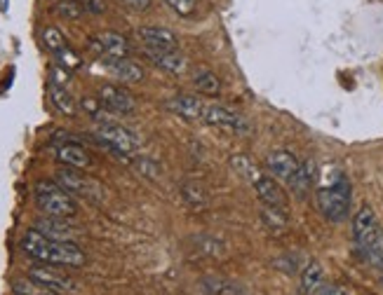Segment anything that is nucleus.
<instances>
[{
    "label": "nucleus",
    "instance_id": "nucleus-1",
    "mask_svg": "<svg viewBox=\"0 0 383 295\" xmlns=\"http://www.w3.org/2000/svg\"><path fill=\"white\" fill-rule=\"evenodd\" d=\"M22 251L38 263L54 267H83L87 263V256L75 242H59L36 228L26 230V235L22 237Z\"/></svg>",
    "mask_w": 383,
    "mask_h": 295
},
{
    "label": "nucleus",
    "instance_id": "nucleus-2",
    "mask_svg": "<svg viewBox=\"0 0 383 295\" xmlns=\"http://www.w3.org/2000/svg\"><path fill=\"white\" fill-rule=\"evenodd\" d=\"M353 244L362 263L383 270V228L372 207H360L353 218Z\"/></svg>",
    "mask_w": 383,
    "mask_h": 295
},
{
    "label": "nucleus",
    "instance_id": "nucleus-3",
    "mask_svg": "<svg viewBox=\"0 0 383 295\" xmlns=\"http://www.w3.org/2000/svg\"><path fill=\"white\" fill-rule=\"evenodd\" d=\"M316 202L318 209L327 221L341 223L346 221L351 214V204H353V190L346 176H339L332 185H323L316 192Z\"/></svg>",
    "mask_w": 383,
    "mask_h": 295
},
{
    "label": "nucleus",
    "instance_id": "nucleus-4",
    "mask_svg": "<svg viewBox=\"0 0 383 295\" xmlns=\"http://www.w3.org/2000/svg\"><path fill=\"white\" fill-rule=\"evenodd\" d=\"M33 197H36V207L43 211L45 216L73 218L78 214V202H75V197L54 181H38L36 190H33Z\"/></svg>",
    "mask_w": 383,
    "mask_h": 295
},
{
    "label": "nucleus",
    "instance_id": "nucleus-5",
    "mask_svg": "<svg viewBox=\"0 0 383 295\" xmlns=\"http://www.w3.org/2000/svg\"><path fill=\"white\" fill-rule=\"evenodd\" d=\"M94 139L104 148L111 150L113 155L122 157V160H129V155H134L139 150V139L129 129L120 127L113 120L94 122Z\"/></svg>",
    "mask_w": 383,
    "mask_h": 295
},
{
    "label": "nucleus",
    "instance_id": "nucleus-6",
    "mask_svg": "<svg viewBox=\"0 0 383 295\" xmlns=\"http://www.w3.org/2000/svg\"><path fill=\"white\" fill-rule=\"evenodd\" d=\"M57 183L66 192L78 195V197L90 200V202H101V197H104V185L97 183L94 178H90L87 174H80V171L71 169V167H61L57 171Z\"/></svg>",
    "mask_w": 383,
    "mask_h": 295
},
{
    "label": "nucleus",
    "instance_id": "nucleus-7",
    "mask_svg": "<svg viewBox=\"0 0 383 295\" xmlns=\"http://www.w3.org/2000/svg\"><path fill=\"white\" fill-rule=\"evenodd\" d=\"M29 277L36 281V284L45 286L47 291L52 293H59V295H75L80 293L78 284L68 277V274H64L59 270V267L54 265H36L29 270Z\"/></svg>",
    "mask_w": 383,
    "mask_h": 295
},
{
    "label": "nucleus",
    "instance_id": "nucleus-8",
    "mask_svg": "<svg viewBox=\"0 0 383 295\" xmlns=\"http://www.w3.org/2000/svg\"><path fill=\"white\" fill-rule=\"evenodd\" d=\"M202 122L223 129V132H231V134H249V122L245 120L240 113L231 111L228 106H221V104L205 106Z\"/></svg>",
    "mask_w": 383,
    "mask_h": 295
},
{
    "label": "nucleus",
    "instance_id": "nucleus-9",
    "mask_svg": "<svg viewBox=\"0 0 383 295\" xmlns=\"http://www.w3.org/2000/svg\"><path fill=\"white\" fill-rule=\"evenodd\" d=\"M90 50L99 59H125L129 57V43L125 36L115 31H104L90 38Z\"/></svg>",
    "mask_w": 383,
    "mask_h": 295
},
{
    "label": "nucleus",
    "instance_id": "nucleus-10",
    "mask_svg": "<svg viewBox=\"0 0 383 295\" xmlns=\"http://www.w3.org/2000/svg\"><path fill=\"white\" fill-rule=\"evenodd\" d=\"M97 96L101 104L106 106V111L113 115H134V111H136L134 96L120 85H101Z\"/></svg>",
    "mask_w": 383,
    "mask_h": 295
},
{
    "label": "nucleus",
    "instance_id": "nucleus-11",
    "mask_svg": "<svg viewBox=\"0 0 383 295\" xmlns=\"http://www.w3.org/2000/svg\"><path fill=\"white\" fill-rule=\"evenodd\" d=\"M136 38L143 50H179V38L165 26H139Z\"/></svg>",
    "mask_w": 383,
    "mask_h": 295
},
{
    "label": "nucleus",
    "instance_id": "nucleus-12",
    "mask_svg": "<svg viewBox=\"0 0 383 295\" xmlns=\"http://www.w3.org/2000/svg\"><path fill=\"white\" fill-rule=\"evenodd\" d=\"M54 157L57 162H61L64 167L71 169H90L92 167V157L87 153V148L80 141L75 139H66L54 146Z\"/></svg>",
    "mask_w": 383,
    "mask_h": 295
},
{
    "label": "nucleus",
    "instance_id": "nucleus-13",
    "mask_svg": "<svg viewBox=\"0 0 383 295\" xmlns=\"http://www.w3.org/2000/svg\"><path fill=\"white\" fill-rule=\"evenodd\" d=\"M301 167V162L294 157L290 150H273L266 157V171H268V176L278 178V181H290V178L297 174Z\"/></svg>",
    "mask_w": 383,
    "mask_h": 295
},
{
    "label": "nucleus",
    "instance_id": "nucleus-14",
    "mask_svg": "<svg viewBox=\"0 0 383 295\" xmlns=\"http://www.w3.org/2000/svg\"><path fill=\"white\" fill-rule=\"evenodd\" d=\"M143 54L150 64L169 75H183L188 68V61L179 50H143Z\"/></svg>",
    "mask_w": 383,
    "mask_h": 295
},
{
    "label": "nucleus",
    "instance_id": "nucleus-15",
    "mask_svg": "<svg viewBox=\"0 0 383 295\" xmlns=\"http://www.w3.org/2000/svg\"><path fill=\"white\" fill-rule=\"evenodd\" d=\"M205 106H207V101L197 99V96H190V94H176L172 99L165 101L167 111L179 115L183 120H202Z\"/></svg>",
    "mask_w": 383,
    "mask_h": 295
},
{
    "label": "nucleus",
    "instance_id": "nucleus-16",
    "mask_svg": "<svg viewBox=\"0 0 383 295\" xmlns=\"http://www.w3.org/2000/svg\"><path fill=\"white\" fill-rule=\"evenodd\" d=\"M252 185H254L257 197L261 200V204H268V207H275L283 211H287V207H290V204H287V197H285V190L275 183L273 176L261 174Z\"/></svg>",
    "mask_w": 383,
    "mask_h": 295
},
{
    "label": "nucleus",
    "instance_id": "nucleus-17",
    "mask_svg": "<svg viewBox=\"0 0 383 295\" xmlns=\"http://www.w3.org/2000/svg\"><path fill=\"white\" fill-rule=\"evenodd\" d=\"M99 64L104 66L113 78H118L120 82H129V85H134V82L143 80V68L139 64H134V61H129L127 57L125 59H99Z\"/></svg>",
    "mask_w": 383,
    "mask_h": 295
},
{
    "label": "nucleus",
    "instance_id": "nucleus-18",
    "mask_svg": "<svg viewBox=\"0 0 383 295\" xmlns=\"http://www.w3.org/2000/svg\"><path fill=\"white\" fill-rule=\"evenodd\" d=\"M36 230L52 239H59V242H75V237H78V230L71 223H66V218H40L36 223Z\"/></svg>",
    "mask_w": 383,
    "mask_h": 295
},
{
    "label": "nucleus",
    "instance_id": "nucleus-19",
    "mask_svg": "<svg viewBox=\"0 0 383 295\" xmlns=\"http://www.w3.org/2000/svg\"><path fill=\"white\" fill-rule=\"evenodd\" d=\"M318 178V167L313 160H306L304 164L299 167V171L294 174L290 181H287V188H290L294 195L299 197V200H304L306 195H309V190L313 188V183H316Z\"/></svg>",
    "mask_w": 383,
    "mask_h": 295
},
{
    "label": "nucleus",
    "instance_id": "nucleus-20",
    "mask_svg": "<svg viewBox=\"0 0 383 295\" xmlns=\"http://www.w3.org/2000/svg\"><path fill=\"white\" fill-rule=\"evenodd\" d=\"M47 92H50V101L52 106L57 108L59 113L68 115V118H73L75 111H78V104H75V99L71 96V92H68V87H61V85H52L47 87Z\"/></svg>",
    "mask_w": 383,
    "mask_h": 295
},
{
    "label": "nucleus",
    "instance_id": "nucleus-21",
    "mask_svg": "<svg viewBox=\"0 0 383 295\" xmlns=\"http://www.w3.org/2000/svg\"><path fill=\"white\" fill-rule=\"evenodd\" d=\"M193 87L200 92L202 96H219L221 94V82L212 71L207 68H197L193 75Z\"/></svg>",
    "mask_w": 383,
    "mask_h": 295
},
{
    "label": "nucleus",
    "instance_id": "nucleus-22",
    "mask_svg": "<svg viewBox=\"0 0 383 295\" xmlns=\"http://www.w3.org/2000/svg\"><path fill=\"white\" fill-rule=\"evenodd\" d=\"M325 281V272H323V265L320 263H316V260H313V263H309L304 267V270H301V293L304 295H313V291H316V288L323 284Z\"/></svg>",
    "mask_w": 383,
    "mask_h": 295
},
{
    "label": "nucleus",
    "instance_id": "nucleus-23",
    "mask_svg": "<svg viewBox=\"0 0 383 295\" xmlns=\"http://www.w3.org/2000/svg\"><path fill=\"white\" fill-rule=\"evenodd\" d=\"M205 291H209L212 295H249L245 291L242 284H238V281H228V279H205L202 281Z\"/></svg>",
    "mask_w": 383,
    "mask_h": 295
},
{
    "label": "nucleus",
    "instance_id": "nucleus-24",
    "mask_svg": "<svg viewBox=\"0 0 383 295\" xmlns=\"http://www.w3.org/2000/svg\"><path fill=\"white\" fill-rule=\"evenodd\" d=\"M261 221L268 230L273 232H285L287 230V211L261 204Z\"/></svg>",
    "mask_w": 383,
    "mask_h": 295
},
{
    "label": "nucleus",
    "instance_id": "nucleus-25",
    "mask_svg": "<svg viewBox=\"0 0 383 295\" xmlns=\"http://www.w3.org/2000/svg\"><path fill=\"white\" fill-rule=\"evenodd\" d=\"M43 45H45V50L52 54V57H54V54H59L64 47H68L64 33H61L57 26H47V29L43 31Z\"/></svg>",
    "mask_w": 383,
    "mask_h": 295
},
{
    "label": "nucleus",
    "instance_id": "nucleus-26",
    "mask_svg": "<svg viewBox=\"0 0 383 295\" xmlns=\"http://www.w3.org/2000/svg\"><path fill=\"white\" fill-rule=\"evenodd\" d=\"M231 167H233L238 174L247 178L249 183H254L259 176H261V171L257 169V164L249 160V157H245V155H233L231 157Z\"/></svg>",
    "mask_w": 383,
    "mask_h": 295
},
{
    "label": "nucleus",
    "instance_id": "nucleus-27",
    "mask_svg": "<svg viewBox=\"0 0 383 295\" xmlns=\"http://www.w3.org/2000/svg\"><path fill=\"white\" fill-rule=\"evenodd\" d=\"M80 108L90 115V118L94 120V122H104V120H108L106 115H108V111H106V106L101 104L99 101V96H83L80 99Z\"/></svg>",
    "mask_w": 383,
    "mask_h": 295
},
{
    "label": "nucleus",
    "instance_id": "nucleus-28",
    "mask_svg": "<svg viewBox=\"0 0 383 295\" xmlns=\"http://www.w3.org/2000/svg\"><path fill=\"white\" fill-rule=\"evenodd\" d=\"M54 12H57L59 17H64V19H80L85 15V8H83V3L80 0H59L57 5H54Z\"/></svg>",
    "mask_w": 383,
    "mask_h": 295
},
{
    "label": "nucleus",
    "instance_id": "nucleus-29",
    "mask_svg": "<svg viewBox=\"0 0 383 295\" xmlns=\"http://www.w3.org/2000/svg\"><path fill=\"white\" fill-rule=\"evenodd\" d=\"M12 288H15L17 295H59V293L47 291L45 286L36 284V281H33L31 277L29 279H17L15 284H12Z\"/></svg>",
    "mask_w": 383,
    "mask_h": 295
},
{
    "label": "nucleus",
    "instance_id": "nucleus-30",
    "mask_svg": "<svg viewBox=\"0 0 383 295\" xmlns=\"http://www.w3.org/2000/svg\"><path fill=\"white\" fill-rule=\"evenodd\" d=\"M54 59H57V64L64 66L66 71H75V68L83 66V61H80V57L71 50V47H64L59 54H54Z\"/></svg>",
    "mask_w": 383,
    "mask_h": 295
},
{
    "label": "nucleus",
    "instance_id": "nucleus-31",
    "mask_svg": "<svg viewBox=\"0 0 383 295\" xmlns=\"http://www.w3.org/2000/svg\"><path fill=\"white\" fill-rule=\"evenodd\" d=\"M165 5L174 12V15L190 17L197 8V0H165Z\"/></svg>",
    "mask_w": 383,
    "mask_h": 295
},
{
    "label": "nucleus",
    "instance_id": "nucleus-32",
    "mask_svg": "<svg viewBox=\"0 0 383 295\" xmlns=\"http://www.w3.org/2000/svg\"><path fill=\"white\" fill-rule=\"evenodd\" d=\"M50 82L52 85H61V87H68V82H71V71H66L64 66H52L50 68Z\"/></svg>",
    "mask_w": 383,
    "mask_h": 295
},
{
    "label": "nucleus",
    "instance_id": "nucleus-33",
    "mask_svg": "<svg viewBox=\"0 0 383 295\" xmlns=\"http://www.w3.org/2000/svg\"><path fill=\"white\" fill-rule=\"evenodd\" d=\"M313 295H351L346 291V288H341V286H337V284H320L316 291H313Z\"/></svg>",
    "mask_w": 383,
    "mask_h": 295
},
{
    "label": "nucleus",
    "instance_id": "nucleus-34",
    "mask_svg": "<svg viewBox=\"0 0 383 295\" xmlns=\"http://www.w3.org/2000/svg\"><path fill=\"white\" fill-rule=\"evenodd\" d=\"M120 3L132 12H146V10H150L153 0H120Z\"/></svg>",
    "mask_w": 383,
    "mask_h": 295
},
{
    "label": "nucleus",
    "instance_id": "nucleus-35",
    "mask_svg": "<svg viewBox=\"0 0 383 295\" xmlns=\"http://www.w3.org/2000/svg\"><path fill=\"white\" fill-rule=\"evenodd\" d=\"M275 267L278 270H285V272H290V274H297L299 272V265H297V258H278L275 260Z\"/></svg>",
    "mask_w": 383,
    "mask_h": 295
},
{
    "label": "nucleus",
    "instance_id": "nucleus-36",
    "mask_svg": "<svg viewBox=\"0 0 383 295\" xmlns=\"http://www.w3.org/2000/svg\"><path fill=\"white\" fill-rule=\"evenodd\" d=\"M83 3L85 12H92V15H101L106 10V3L104 0H80Z\"/></svg>",
    "mask_w": 383,
    "mask_h": 295
},
{
    "label": "nucleus",
    "instance_id": "nucleus-37",
    "mask_svg": "<svg viewBox=\"0 0 383 295\" xmlns=\"http://www.w3.org/2000/svg\"><path fill=\"white\" fill-rule=\"evenodd\" d=\"M136 169H141V174H146L150 178L158 176V164H153V162H148V160H139V162H136Z\"/></svg>",
    "mask_w": 383,
    "mask_h": 295
},
{
    "label": "nucleus",
    "instance_id": "nucleus-38",
    "mask_svg": "<svg viewBox=\"0 0 383 295\" xmlns=\"http://www.w3.org/2000/svg\"><path fill=\"white\" fill-rule=\"evenodd\" d=\"M0 10H3V12L8 10V0H0Z\"/></svg>",
    "mask_w": 383,
    "mask_h": 295
}]
</instances>
